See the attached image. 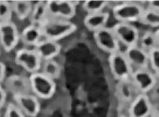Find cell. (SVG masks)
<instances>
[{"mask_svg": "<svg viewBox=\"0 0 159 117\" xmlns=\"http://www.w3.org/2000/svg\"><path fill=\"white\" fill-rule=\"evenodd\" d=\"M42 35L47 40H61L76 31L77 26L70 21L57 18H49L40 26Z\"/></svg>", "mask_w": 159, "mask_h": 117, "instance_id": "cell-1", "label": "cell"}, {"mask_svg": "<svg viewBox=\"0 0 159 117\" xmlns=\"http://www.w3.org/2000/svg\"><path fill=\"white\" fill-rule=\"evenodd\" d=\"M145 8L138 2H124L112 8L113 16L119 23H132L140 21Z\"/></svg>", "mask_w": 159, "mask_h": 117, "instance_id": "cell-2", "label": "cell"}, {"mask_svg": "<svg viewBox=\"0 0 159 117\" xmlns=\"http://www.w3.org/2000/svg\"><path fill=\"white\" fill-rule=\"evenodd\" d=\"M31 90L38 98L48 100L55 94L57 85L55 80L43 73L39 72L32 73L29 77Z\"/></svg>", "mask_w": 159, "mask_h": 117, "instance_id": "cell-3", "label": "cell"}, {"mask_svg": "<svg viewBox=\"0 0 159 117\" xmlns=\"http://www.w3.org/2000/svg\"><path fill=\"white\" fill-rule=\"evenodd\" d=\"M109 67L113 77L119 81L130 79L134 68L130 64L124 52L119 50L109 55Z\"/></svg>", "mask_w": 159, "mask_h": 117, "instance_id": "cell-4", "label": "cell"}, {"mask_svg": "<svg viewBox=\"0 0 159 117\" xmlns=\"http://www.w3.org/2000/svg\"><path fill=\"white\" fill-rule=\"evenodd\" d=\"M14 60L18 66L22 67L31 74L39 72L42 68V60L34 49H18L15 54Z\"/></svg>", "mask_w": 159, "mask_h": 117, "instance_id": "cell-5", "label": "cell"}, {"mask_svg": "<svg viewBox=\"0 0 159 117\" xmlns=\"http://www.w3.org/2000/svg\"><path fill=\"white\" fill-rule=\"evenodd\" d=\"M131 79L137 92L146 95L151 92L158 82V77L149 68L134 70Z\"/></svg>", "mask_w": 159, "mask_h": 117, "instance_id": "cell-6", "label": "cell"}, {"mask_svg": "<svg viewBox=\"0 0 159 117\" xmlns=\"http://www.w3.org/2000/svg\"><path fill=\"white\" fill-rule=\"evenodd\" d=\"M79 4V2L75 1H47V7L53 18L70 21L76 16Z\"/></svg>", "mask_w": 159, "mask_h": 117, "instance_id": "cell-7", "label": "cell"}, {"mask_svg": "<svg viewBox=\"0 0 159 117\" xmlns=\"http://www.w3.org/2000/svg\"><path fill=\"white\" fill-rule=\"evenodd\" d=\"M20 34L16 23L12 21L0 23V42L4 50L10 53L18 46Z\"/></svg>", "mask_w": 159, "mask_h": 117, "instance_id": "cell-8", "label": "cell"}, {"mask_svg": "<svg viewBox=\"0 0 159 117\" xmlns=\"http://www.w3.org/2000/svg\"><path fill=\"white\" fill-rule=\"evenodd\" d=\"M94 39L99 48L109 55L121 50L120 42L112 28L106 26L94 32Z\"/></svg>", "mask_w": 159, "mask_h": 117, "instance_id": "cell-9", "label": "cell"}, {"mask_svg": "<svg viewBox=\"0 0 159 117\" xmlns=\"http://www.w3.org/2000/svg\"><path fill=\"white\" fill-rule=\"evenodd\" d=\"M112 29L119 42L125 45L126 47L138 45L140 37L139 31L132 23L118 22Z\"/></svg>", "mask_w": 159, "mask_h": 117, "instance_id": "cell-10", "label": "cell"}, {"mask_svg": "<svg viewBox=\"0 0 159 117\" xmlns=\"http://www.w3.org/2000/svg\"><path fill=\"white\" fill-rule=\"evenodd\" d=\"M14 101L19 108L29 117H36L39 114L41 104L35 95L30 93L12 95Z\"/></svg>", "mask_w": 159, "mask_h": 117, "instance_id": "cell-11", "label": "cell"}, {"mask_svg": "<svg viewBox=\"0 0 159 117\" xmlns=\"http://www.w3.org/2000/svg\"><path fill=\"white\" fill-rule=\"evenodd\" d=\"M154 108L150 97L146 94L139 93L130 103L129 117H150Z\"/></svg>", "mask_w": 159, "mask_h": 117, "instance_id": "cell-12", "label": "cell"}, {"mask_svg": "<svg viewBox=\"0 0 159 117\" xmlns=\"http://www.w3.org/2000/svg\"><path fill=\"white\" fill-rule=\"evenodd\" d=\"M124 53L135 70L149 68V54L139 45L126 47Z\"/></svg>", "mask_w": 159, "mask_h": 117, "instance_id": "cell-13", "label": "cell"}, {"mask_svg": "<svg viewBox=\"0 0 159 117\" xmlns=\"http://www.w3.org/2000/svg\"><path fill=\"white\" fill-rule=\"evenodd\" d=\"M38 55H39L42 61L54 60L58 56L62 50V46L59 42L50 40H41L34 47Z\"/></svg>", "mask_w": 159, "mask_h": 117, "instance_id": "cell-14", "label": "cell"}, {"mask_svg": "<svg viewBox=\"0 0 159 117\" xmlns=\"http://www.w3.org/2000/svg\"><path fill=\"white\" fill-rule=\"evenodd\" d=\"M110 19V14L108 12L87 14L84 19V24L90 31L94 33L102 28L106 27Z\"/></svg>", "mask_w": 159, "mask_h": 117, "instance_id": "cell-15", "label": "cell"}, {"mask_svg": "<svg viewBox=\"0 0 159 117\" xmlns=\"http://www.w3.org/2000/svg\"><path fill=\"white\" fill-rule=\"evenodd\" d=\"M6 85L12 95L25 94L31 90L29 79L19 74L10 76L6 79Z\"/></svg>", "mask_w": 159, "mask_h": 117, "instance_id": "cell-16", "label": "cell"}, {"mask_svg": "<svg viewBox=\"0 0 159 117\" xmlns=\"http://www.w3.org/2000/svg\"><path fill=\"white\" fill-rule=\"evenodd\" d=\"M136 91L137 92L131 79L119 81L116 87V92L118 98L123 103H131L138 95H134Z\"/></svg>", "mask_w": 159, "mask_h": 117, "instance_id": "cell-17", "label": "cell"}, {"mask_svg": "<svg viewBox=\"0 0 159 117\" xmlns=\"http://www.w3.org/2000/svg\"><path fill=\"white\" fill-rule=\"evenodd\" d=\"M42 35L40 27L35 25H29L23 29L20 34V40L28 46L35 47L41 41Z\"/></svg>", "mask_w": 159, "mask_h": 117, "instance_id": "cell-18", "label": "cell"}, {"mask_svg": "<svg viewBox=\"0 0 159 117\" xmlns=\"http://www.w3.org/2000/svg\"><path fill=\"white\" fill-rule=\"evenodd\" d=\"M49 16L47 2H37L34 5L33 10L30 16V21L32 25L40 27L49 18Z\"/></svg>", "mask_w": 159, "mask_h": 117, "instance_id": "cell-19", "label": "cell"}, {"mask_svg": "<svg viewBox=\"0 0 159 117\" xmlns=\"http://www.w3.org/2000/svg\"><path fill=\"white\" fill-rule=\"evenodd\" d=\"M14 13L19 21H23L30 18L33 10L34 4L30 1L12 2Z\"/></svg>", "mask_w": 159, "mask_h": 117, "instance_id": "cell-20", "label": "cell"}, {"mask_svg": "<svg viewBox=\"0 0 159 117\" xmlns=\"http://www.w3.org/2000/svg\"><path fill=\"white\" fill-rule=\"evenodd\" d=\"M43 73L52 79H58L61 76V67L60 64L55 60H49L44 61L42 65Z\"/></svg>", "mask_w": 159, "mask_h": 117, "instance_id": "cell-21", "label": "cell"}, {"mask_svg": "<svg viewBox=\"0 0 159 117\" xmlns=\"http://www.w3.org/2000/svg\"><path fill=\"white\" fill-rule=\"evenodd\" d=\"M138 45L149 53L152 49L158 47L155 31H146L139 37Z\"/></svg>", "mask_w": 159, "mask_h": 117, "instance_id": "cell-22", "label": "cell"}, {"mask_svg": "<svg viewBox=\"0 0 159 117\" xmlns=\"http://www.w3.org/2000/svg\"><path fill=\"white\" fill-rule=\"evenodd\" d=\"M140 22L147 26L159 29V12L148 7L145 8Z\"/></svg>", "mask_w": 159, "mask_h": 117, "instance_id": "cell-23", "label": "cell"}, {"mask_svg": "<svg viewBox=\"0 0 159 117\" xmlns=\"http://www.w3.org/2000/svg\"><path fill=\"white\" fill-rule=\"evenodd\" d=\"M109 5L106 1H85L82 3V8L87 14L98 13L103 12V10Z\"/></svg>", "mask_w": 159, "mask_h": 117, "instance_id": "cell-24", "label": "cell"}, {"mask_svg": "<svg viewBox=\"0 0 159 117\" xmlns=\"http://www.w3.org/2000/svg\"><path fill=\"white\" fill-rule=\"evenodd\" d=\"M14 13L12 2H0V21L1 23L12 21V14Z\"/></svg>", "mask_w": 159, "mask_h": 117, "instance_id": "cell-25", "label": "cell"}, {"mask_svg": "<svg viewBox=\"0 0 159 117\" xmlns=\"http://www.w3.org/2000/svg\"><path fill=\"white\" fill-rule=\"evenodd\" d=\"M148 54L149 66L152 72L159 78V47H156Z\"/></svg>", "mask_w": 159, "mask_h": 117, "instance_id": "cell-26", "label": "cell"}, {"mask_svg": "<svg viewBox=\"0 0 159 117\" xmlns=\"http://www.w3.org/2000/svg\"><path fill=\"white\" fill-rule=\"evenodd\" d=\"M5 117H25V114L16 104L9 103L6 106Z\"/></svg>", "mask_w": 159, "mask_h": 117, "instance_id": "cell-27", "label": "cell"}, {"mask_svg": "<svg viewBox=\"0 0 159 117\" xmlns=\"http://www.w3.org/2000/svg\"><path fill=\"white\" fill-rule=\"evenodd\" d=\"M7 92L2 85L0 86V108H3L7 104Z\"/></svg>", "mask_w": 159, "mask_h": 117, "instance_id": "cell-28", "label": "cell"}, {"mask_svg": "<svg viewBox=\"0 0 159 117\" xmlns=\"http://www.w3.org/2000/svg\"><path fill=\"white\" fill-rule=\"evenodd\" d=\"M7 79V66L5 63L1 61L0 63V82L1 85L5 79Z\"/></svg>", "mask_w": 159, "mask_h": 117, "instance_id": "cell-29", "label": "cell"}, {"mask_svg": "<svg viewBox=\"0 0 159 117\" xmlns=\"http://www.w3.org/2000/svg\"><path fill=\"white\" fill-rule=\"evenodd\" d=\"M148 8L159 12V1H150L147 3Z\"/></svg>", "mask_w": 159, "mask_h": 117, "instance_id": "cell-30", "label": "cell"}, {"mask_svg": "<svg viewBox=\"0 0 159 117\" xmlns=\"http://www.w3.org/2000/svg\"><path fill=\"white\" fill-rule=\"evenodd\" d=\"M155 31V34H156V41H157V45H158V47H159V29H156Z\"/></svg>", "mask_w": 159, "mask_h": 117, "instance_id": "cell-31", "label": "cell"}, {"mask_svg": "<svg viewBox=\"0 0 159 117\" xmlns=\"http://www.w3.org/2000/svg\"><path fill=\"white\" fill-rule=\"evenodd\" d=\"M121 117H129V116H121Z\"/></svg>", "mask_w": 159, "mask_h": 117, "instance_id": "cell-32", "label": "cell"}, {"mask_svg": "<svg viewBox=\"0 0 159 117\" xmlns=\"http://www.w3.org/2000/svg\"><path fill=\"white\" fill-rule=\"evenodd\" d=\"M158 117H159V110H158Z\"/></svg>", "mask_w": 159, "mask_h": 117, "instance_id": "cell-33", "label": "cell"}]
</instances>
